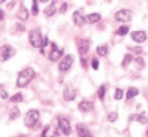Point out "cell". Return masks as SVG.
Segmentation results:
<instances>
[{
  "label": "cell",
  "instance_id": "obj_37",
  "mask_svg": "<svg viewBox=\"0 0 148 137\" xmlns=\"http://www.w3.org/2000/svg\"><path fill=\"white\" fill-rule=\"evenodd\" d=\"M3 17H4V13H3V11L0 9V20L3 19Z\"/></svg>",
  "mask_w": 148,
  "mask_h": 137
},
{
  "label": "cell",
  "instance_id": "obj_13",
  "mask_svg": "<svg viewBox=\"0 0 148 137\" xmlns=\"http://www.w3.org/2000/svg\"><path fill=\"white\" fill-rule=\"evenodd\" d=\"M101 19V16L99 13H92L85 16V22L88 23V24H94V23L99 22Z\"/></svg>",
  "mask_w": 148,
  "mask_h": 137
},
{
  "label": "cell",
  "instance_id": "obj_38",
  "mask_svg": "<svg viewBox=\"0 0 148 137\" xmlns=\"http://www.w3.org/2000/svg\"><path fill=\"white\" fill-rule=\"evenodd\" d=\"M81 63H83V65H84V66H85V67H86V61L84 60V59H82V60H81Z\"/></svg>",
  "mask_w": 148,
  "mask_h": 137
},
{
  "label": "cell",
  "instance_id": "obj_35",
  "mask_svg": "<svg viewBox=\"0 0 148 137\" xmlns=\"http://www.w3.org/2000/svg\"><path fill=\"white\" fill-rule=\"evenodd\" d=\"M48 43H49V40H48V37H44V42H43V46L42 48H45L48 46Z\"/></svg>",
  "mask_w": 148,
  "mask_h": 137
},
{
  "label": "cell",
  "instance_id": "obj_30",
  "mask_svg": "<svg viewBox=\"0 0 148 137\" xmlns=\"http://www.w3.org/2000/svg\"><path fill=\"white\" fill-rule=\"evenodd\" d=\"M0 97H1L3 99H5L8 97V92L6 91V90L4 88V86H2V84H0Z\"/></svg>",
  "mask_w": 148,
  "mask_h": 137
},
{
  "label": "cell",
  "instance_id": "obj_3",
  "mask_svg": "<svg viewBox=\"0 0 148 137\" xmlns=\"http://www.w3.org/2000/svg\"><path fill=\"white\" fill-rule=\"evenodd\" d=\"M29 41L32 47L34 48H41L44 42V37L42 36V33L39 29H34L29 34Z\"/></svg>",
  "mask_w": 148,
  "mask_h": 137
},
{
  "label": "cell",
  "instance_id": "obj_32",
  "mask_svg": "<svg viewBox=\"0 0 148 137\" xmlns=\"http://www.w3.org/2000/svg\"><path fill=\"white\" fill-rule=\"evenodd\" d=\"M129 49H130L131 51H133L134 53H136V54H141V53H142V51H143V49L141 47H132V48H129Z\"/></svg>",
  "mask_w": 148,
  "mask_h": 137
},
{
  "label": "cell",
  "instance_id": "obj_19",
  "mask_svg": "<svg viewBox=\"0 0 148 137\" xmlns=\"http://www.w3.org/2000/svg\"><path fill=\"white\" fill-rule=\"evenodd\" d=\"M129 120H132V121H138L142 124H145L147 122V119L144 115H140V114H132V115L129 117Z\"/></svg>",
  "mask_w": 148,
  "mask_h": 137
},
{
  "label": "cell",
  "instance_id": "obj_1",
  "mask_svg": "<svg viewBox=\"0 0 148 137\" xmlns=\"http://www.w3.org/2000/svg\"><path fill=\"white\" fill-rule=\"evenodd\" d=\"M35 75H36L35 71L32 68H24L23 71H21V72L18 74L17 81H16V86H17L18 88H25V86L34 79Z\"/></svg>",
  "mask_w": 148,
  "mask_h": 137
},
{
  "label": "cell",
  "instance_id": "obj_20",
  "mask_svg": "<svg viewBox=\"0 0 148 137\" xmlns=\"http://www.w3.org/2000/svg\"><path fill=\"white\" fill-rule=\"evenodd\" d=\"M97 54L99 55L101 57H104L106 54L108 53V48L106 45H101V46H99L97 48Z\"/></svg>",
  "mask_w": 148,
  "mask_h": 137
},
{
  "label": "cell",
  "instance_id": "obj_8",
  "mask_svg": "<svg viewBox=\"0 0 148 137\" xmlns=\"http://www.w3.org/2000/svg\"><path fill=\"white\" fill-rule=\"evenodd\" d=\"M52 48H53V49H52V52L49 55V59L52 62H56L62 57L63 50H59L55 43H52Z\"/></svg>",
  "mask_w": 148,
  "mask_h": 137
},
{
  "label": "cell",
  "instance_id": "obj_25",
  "mask_svg": "<svg viewBox=\"0 0 148 137\" xmlns=\"http://www.w3.org/2000/svg\"><path fill=\"white\" fill-rule=\"evenodd\" d=\"M128 31H129V28L127 26H120L119 28H118L116 33L119 36H125L127 33H128Z\"/></svg>",
  "mask_w": 148,
  "mask_h": 137
},
{
  "label": "cell",
  "instance_id": "obj_2",
  "mask_svg": "<svg viewBox=\"0 0 148 137\" xmlns=\"http://www.w3.org/2000/svg\"><path fill=\"white\" fill-rule=\"evenodd\" d=\"M40 118V113L37 109H30L26 113V116L24 118V124L28 128H32L37 124L38 120Z\"/></svg>",
  "mask_w": 148,
  "mask_h": 137
},
{
  "label": "cell",
  "instance_id": "obj_39",
  "mask_svg": "<svg viewBox=\"0 0 148 137\" xmlns=\"http://www.w3.org/2000/svg\"><path fill=\"white\" fill-rule=\"evenodd\" d=\"M4 2V0H0V3H3Z\"/></svg>",
  "mask_w": 148,
  "mask_h": 137
},
{
  "label": "cell",
  "instance_id": "obj_9",
  "mask_svg": "<svg viewBox=\"0 0 148 137\" xmlns=\"http://www.w3.org/2000/svg\"><path fill=\"white\" fill-rule=\"evenodd\" d=\"M76 95H77V91L75 90H72L69 86L65 88V90L63 91V97L66 101H72V100H74L76 99Z\"/></svg>",
  "mask_w": 148,
  "mask_h": 137
},
{
  "label": "cell",
  "instance_id": "obj_5",
  "mask_svg": "<svg viewBox=\"0 0 148 137\" xmlns=\"http://www.w3.org/2000/svg\"><path fill=\"white\" fill-rule=\"evenodd\" d=\"M58 125H59V128L61 129V131H62L65 135L68 136L72 133V127H71L69 120L66 117H64V116H59Z\"/></svg>",
  "mask_w": 148,
  "mask_h": 137
},
{
  "label": "cell",
  "instance_id": "obj_23",
  "mask_svg": "<svg viewBox=\"0 0 148 137\" xmlns=\"http://www.w3.org/2000/svg\"><path fill=\"white\" fill-rule=\"evenodd\" d=\"M133 60V58H132V56H131L130 54H126L124 56V59H123V61H122V64L121 65L123 66V67H127V66L129 65V64L132 62Z\"/></svg>",
  "mask_w": 148,
  "mask_h": 137
},
{
  "label": "cell",
  "instance_id": "obj_36",
  "mask_svg": "<svg viewBox=\"0 0 148 137\" xmlns=\"http://www.w3.org/2000/svg\"><path fill=\"white\" fill-rule=\"evenodd\" d=\"M14 4H15V2H14V1L9 2V3L7 4V8H8V9H11V8L13 7V6H14Z\"/></svg>",
  "mask_w": 148,
  "mask_h": 137
},
{
  "label": "cell",
  "instance_id": "obj_15",
  "mask_svg": "<svg viewBox=\"0 0 148 137\" xmlns=\"http://www.w3.org/2000/svg\"><path fill=\"white\" fill-rule=\"evenodd\" d=\"M17 17L19 18L20 20H22V21H25V20H27L29 18L28 10H27V9L25 8L23 5L20 6V9H19V11H18V13H17Z\"/></svg>",
  "mask_w": 148,
  "mask_h": 137
},
{
  "label": "cell",
  "instance_id": "obj_31",
  "mask_svg": "<svg viewBox=\"0 0 148 137\" xmlns=\"http://www.w3.org/2000/svg\"><path fill=\"white\" fill-rule=\"evenodd\" d=\"M99 62L97 59H92V68H94L95 71H97V68H99Z\"/></svg>",
  "mask_w": 148,
  "mask_h": 137
},
{
  "label": "cell",
  "instance_id": "obj_6",
  "mask_svg": "<svg viewBox=\"0 0 148 137\" xmlns=\"http://www.w3.org/2000/svg\"><path fill=\"white\" fill-rule=\"evenodd\" d=\"M114 18L116 21L119 22H128L132 19V13L128 9H122L116 12V14L114 15Z\"/></svg>",
  "mask_w": 148,
  "mask_h": 137
},
{
  "label": "cell",
  "instance_id": "obj_42",
  "mask_svg": "<svg viewBox=\"0 0 148 137\" xmlns=\"http://www.w3.org/2000/svg\"><path fill=\"white\" fill-rule=\"evenodd\" d=\"M52 137H54V136H52Z\"/></svg>",
  "mask_w": 148,
  "mask_h": 137
},
{
  "label": "cell",
  "instance_id": "obj_12",
  "mask_svg": "<svg viewBox=\"0 0 148 137\" xmlns=\"http://www.w3.org/2000/svg\"><path fill=\"white\" fill-rule=\"evenodd\" d=\"M73 21H74V24L78 27H82L86 23L85 17L79 12H78V11H76V12L73 14Z\"/></svg>",
  "mask_w": 148,
  "mask_h": 137
},
{
  "label": "cell",
  "instance_id": "obj_28",
  "mask_svg": "<svg viewBox=\"0 0 148 137\" xmlns=\"http://www.w3.org/2000/svg\"><path fill=\"white\" fill-rule=\"evenodd\" d=\"M39 13V7H38V1L34 0L33 1V5H32V14L33 15H37Z\"/></svg>",
  "mask_w": 148,
  "mask_h": 137
},
{
  "label": "cell",
  "instance_id": "obj_24",
  "mask_svg": "<svg viewBox=\"0 0 148 137\" xmlns=\"http://www.w3.org/2000/svg\"><path fill=\"white\" fill-rule=\"evenodd\" d=\"M22 100H23V97H22V95L20 92L18 93H15L14 95H12V97H10V101L12 102H21Z\"/></svg>",
  "mask_w": 148,
  "mask_h": 137
},
{
  "label": "cell",
  "instance_id": "obj_21",
  "mask_svg": "<svg viewBox=\"0 0 148 137\" xmlns=\"http://www.w3.org/2000/svg\"><path fill=\"white\" fill-rule=\"evenodd\" d=\"M138 93H139V91H138V90L136 88H128V90H127V93H126V99H132V97H136V95H138Z\"/></svg>",
  "mask_w": 148,
  "mask_h": 137
},
{
  "label": "cell",
  "instance_id": "obj_10",
  "mask_svg": "<svg viewBox=\"0 0 148 137\" xmlns=\"http://www.w3.org/2000/svg\"><path fill=\"white\" fill-rule=\"evenodd\" d=\"M131 38L137 43H142L147 39L146 33L144 31H133L131 33Z\"/></svg>",
  "mask_w": 148,
  "mask_h": 137
},
{
  "label": "cell",
  "instance_id": "obj_40",
  "mask_svg": "<svg viewBox=\"0 0 148 137\" xmlns=\"http://www.w3.org/2000/svg\"><path fill=\"white\" fill-rule=\"evenodd\" d=\"M21 137H30V136H28V135H24V136H21Z\"/></svg>",
  "mask_w": 148,
  "mask_h": 137
},
{
  "label": "cell",
  "instance_id": "obj_34",
  "mask_svg": "<svg viewBox=\"0 0 148 137\" xmlns=\"http://www.w3.org/2000/svg\"><path fill=\"white\" fill-rule=\"evenodd\" d=\"M50 128V126H46L45 127V129L43 130V132H42V134H41V136L40 137H47V132H48V130H49Z\"/></svg>",
  "mask_w": 148,
  "mask_h": 137
},
{
  "label": "cell",
  "instance_id": "obj_22",
  "mask_svg": "<svg viewBox=\"0 0 148 137\" xmlns=\"http://www.w3.org/2000/svg\"><path fill=\"white\" fill-rule=\"evenodd\" d=\"M134 65H135V68H137V70H140V68H144V66H145L144 60H143L141 57H138L135 60V62H134Z\"/></svg>",
  "mask_w": 148,
  "mask_h": 137
},
{
  "label": "cell",
  "instance_id": "obj_17",
  "mask_svg": "<svg viewBox=\"0 0 148 137\" xmlns=\"http://www.w3.org/2000/svg\"><path fill=\"white\" fill-rule=\"evenodd\" d=\"M20 109L18 108L17 106H13L12 108L10 109V111H9V119L10 120H15L16 118H18L20 116Z\"/></svg>",
  "mask_w": 148,
  "mask_h": 137
},
{
  "label": "cell",
  "instance_id": "obj_18",
  "mask_svg": "<svg viewBox=\"0 0 148 137\" xmlns=\"http://www.w3.org/2000/svg\"><path fill=\"white\" fill-rule=\"evenodd\" d=\"M55 2H53L52 4H50V5H48L46 8L44 9V14L46 16H49V17H51V16H53L55 13L57 12V8L56 6L54 5Z\"/></svg>",
  "mask_w": 148,
  "mask_h": 137
},
{
  "label": "cell",
  "instance_id": "obj_27",
  "mask_svg": "<svg viewBox=\"0 0 148 137\" xmlns=\"http://www.w3.org/2000/svg\"><path fill=\"white\" fill-rule=\"evenodd\" d=\"M104 95H106V88H104V86H101L99 90H97V95H99V99L102 100L104 99Z\"/></svg>",
  "mask_w": 148,
  "mask_h": 137
},
{
  "label": "cell",
  "instance_id": "obj_29",
  "mask_svg": "<svg viewBox=\"0 0 148 137\" xmlns=\"http://www.w3.org/2000/svg\"><path fill=\"white\" fill-rule=\"evenodd\" d=\"M123 97V91H122L120 88H116L115 90V93H114V99L116 100H120Z\"/></svg>",
  "mask_w": 148,
  "mask_h": 137
},
{
  "label": "cell",
  "instance_id": "obj_7",
  "mask_svg": "<svg viewBox=\"0 0 148 137\" xmlns=\"http://www.w3.org/2000/svg\"><path fill=\"white\" fill-rule=\"evenodd\" d=\"M73 63H74V56L73 55H67L66 57H64L63 60L59 64V70L61 72H67L68 70H70V68L72 67Z\"/></svg>",
  "mask_w": 148,
  "mask_h": 137
},
{
  "label": "cell",
  "instance_id": "obj_26",
  "mask_svg": "<svg viewBox=\"0 0 148 137\" xmlns=\"http://www.w3.org/2000/svg\"><path fill=\"white\" fill-rule=\"evenodd\" d=\"M117 118H118V114H117V112H114V111H113V112H110L108 114V121H110V122L116 121Z\"/></svg>",
  "mask_w": 148,
  "mask_h": 137
},
{
  "label": "cell",
  "instance_id": "obj_41",
  "mask_svg": "<svg viewBox=\"0 0 148 137\" xmlns=\"http://www.w3.org/2000/svg\"><path fill=\"white\" fill-rule=\"evenodd\" d=\"M146 135H147V137H148V129L146 130Z\"/></svg>",
  "mask_w": 148,
  "mask_h": 137
},
{
  "label": "cell",
  "instance_id": "obj_16",
  "mask_svg": "<svg viewBox=\"0 0 148 137\" xmlns=\"http://www.w3.org/2000/svg\"><path fill=\"white\" fill-rule=\"evenodd\" d=\"M88 49H90V42L88 40H82L81 44L79 47V52L81 55H85L88 53Z\"/></svg>",
  "mask_w": 148,
  "mask_h": 137
},
{
  "label": "cell",
  "instance_id": "obj_4",
  "mask_svg": "<svg viewBox=\"0 0 148 137\" xmlns=\"http://www.w3.org/2000/svg\"><path fill=\"white\" fill-rule=\"evenodd\" d=\"M15 49L10 45H4L3 47L0 48V58L2 62L8 61L10 58H12L15 55Z\"/></svg>",
  "mask_w": 148,
  "mask_h": 137
},
{
  "label": "cell",
  "instance_id": "obj_14",
  "mask_svg": "<svg viewBox=\"0 0 148 137\" xmlns=\"http://www.w3.org/2000/svg\"><path fill=\"white\" fill-rule=\"evenodd\" d=\"M77 130H78V135L79 137H92L90 134V130H88L85 125L78 124L77 125Z\"/></svg>",
  "mask_w": 148,
  "mask_h": 137
},
{
  "label": "cell",
  "instance_id": "obj_33",
  "mask_svg": "<svg viewBox=\"0 0 148 137\" xmlns=\"http://www.w3.org/2000/svg\"><path fill=\"white\" fill-rule=\"evenodd\" d=\"M67 9H68V4L66 3V2H64V3L62 4V6H61V8H60V12L61 13L66 12V11H67Z\"/></svg>",
  "mask_w": 148,
  "mask_h": 137
},
{
  "label": "cell",
  "instance_id": "obj_11",
  "mask_svg": "<svg viewBox=\"0 0 148 137\" xmlns=\"http://www.w3.org/2000/svg\"><path fill=\"white\" fill-rule=\"evenodd\" d=\"M94 108V104L88 100H83L79 103V109L82 112H90Z\"/></svg>",
  "mask_w": 148,
  "mask_h": 137
}]
</instances>
